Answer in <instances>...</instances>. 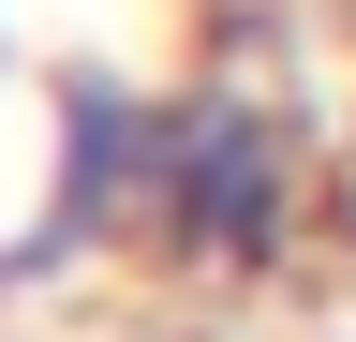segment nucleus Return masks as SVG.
Returning <instances> with one entry per match:
<instances>
[{
  "label": "nucleus",
  "mask_w": 356,
  "mask_h": 342,
  "mask_svg": "<svg viewBox=\"0 0 356 342\" xmlns=\"http://www.w3.org/2000/svg\"><path fill=\"white\" fill-rule=\"evenodd\" d=\"M222 15H252V0H222ZM267 15H282V0H267Z\"/></svg>",
  "instance_id": "f03ea898"
},
{
  "label": "nucleus",
  "mask_w": 356,
  "mask_h": 342,
  "mask_svg": "<svg viewBox=\"0 0 356 342\" xmlns=\"http://www.w3.org/2000/svg\"><path fill=\"white\" fill-rule=\"evenodd\" d=\"M327 238V119L282 60H178L134 119V283L267 297Z\"/></svg>",
  "instance_id": "f257e3e1"
}]
</instances>
